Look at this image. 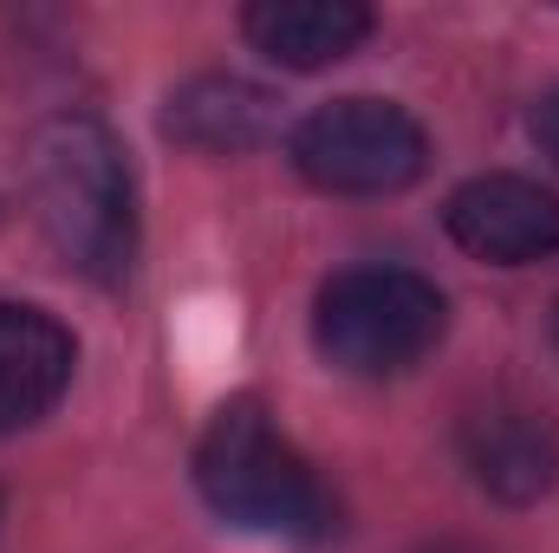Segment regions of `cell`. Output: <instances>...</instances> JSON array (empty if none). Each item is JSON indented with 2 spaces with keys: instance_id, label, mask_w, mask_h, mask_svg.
I'll list each match as a JSON object with an SVG mask.
<instances>
[{
  "instance_id": "8",
  "label": "cell",
  "mask_w": 559,
  "mask_h": 553,
  "mask_svg": "<svg viewBox=\"0 0 559 553\" xmlns=\"http://www.w3.org/2000/svg\"><path fill=\"white\" fill-rule=\"evenodd\" d=\"M163 131L176 143H189V150H215V156L261 150L280 131V98L267 85L241 79V72H202V79L169 92Z\"/></svg>"
},
{
  "instance_id": "7",
  "label": "cell",
  "mask_w": 559,
  "mask_h": 553,
  "mask_svg": "<svg viewBox=\"0 0 559 553\" xmlns=\"http://www.w3.org/2000/svg\"><path fill=\"white\" fill-rule=\"evenodd\" d=\"M72 332L39 306H0V436L52 411L72 385Z\"/></svg>"
},
{
  "instance_id": "1",
  "label": "cell",
  "mask_w": 559,
  "mask_h": 553,
  "mask_svg": "<svg viewBox=\"0 0 559 553\" xmlns=\"http://www.w3.org/2000/svg\"><path fill=\"white\" fill-rule=\"evenodd\" d=\"M26 196L72 274L118 286L138 261V189L124 143L92 111H59L26 138Z\"/></svg>"
},
{
  "instance_id": "11",
  "label": "cell",
  "mask_w": 559,
  "mask_h": 553,
  "mask_svg": "<svg viewBox=\"0 0 559 553\" xmlns=\"http://www.w3.org/2000/svg\"><path fill=\"white\" fill-rule=\"evenodd\" d=\"M417 553H481V548H462V541H436V548H417Z\"/></svg>"
},
{
  "instance_id": "3",
  "label": "cell",
  "mask_w": 559,
  "mask_h": 553,
  "mask_svg": "<svg viewBox=\"0 0 559 553\" xmlns=\"http://www.w3.org/2000/svg\"><path fill=\"white\" fill-rule=\"evenodd\" d=\"M442 293L411 268H352L319 286L312 306V345L352 372V378H391L411 372L442 339Z\"/></svg>"
},
{
  "instance_id": "10",
  "label": "cell",
  "mask_w": 559,
  "mask_h": 553,
  "mask_svg": "<svg viewBox=\"0 0 559 553\" xmlns=\"http://www.w3.org/2000/svg\"><path fill=\"white\" fill-rule=\"evenodd\" d=\"M534 143H540V150L559 163V85L540 98V105H534Z\"/></svg>"
},
{
  "instance_id": "9",
  "label": "cell",
  "mask_w": 559,
  "mask_h": 553,
  "mask_svg": "<svg viewBox=\"0 0 559 553\" xmlns=\"http://www.w3.org/2000/svg\"><path fill=\"white\" fill-rule=\"evenodd\" d=\"M241 33L254 39V52H267L286 72H319L371 39V7H358V0H261L241 13Z\"/></svg>"
},
{
  "instance_id": "5",
  "label": "cell",
  "mask_w": 559,
  "mask_h": 553,
  "mask_svg": "<svg viewBox=\"0 0 559 553\" xmlns=\"http://www.w3.org/2000/svg\"><path fill=\"white\" fill-rule=\"evenodd\" d=\"M455 248L495 268H527L559 255V196L527 176H475L442 209Z\"/></svg>"
},
{
  "instance_id": "2",
  "label": "cell",
  "mask_w": 559,
  "mask_h": 553,
  "mask_svg": "<svg viewBox=\"0 0 559 553\" xmlns=\"http://www.w3.org/2000/svg\"><path fill=\"white\" fill-rule=\"evenodd\" d=\"M195 489L202 502L248 528V534H280V541H325L338 528L332 489L312 475V462L274 430V416L254 398L222 404L215 423L195 443Z\"/></svg>"
},
{
  "instance_id": "6",
  "label": "cell",
  "mask_w": 559,
  "mask_h": 553,
  "mask_svg": "<svg viewBox=\"0 0 559 553\" xmlns=\"http://www.w3.org/2000/svg\"><path fill=\"white\" fill-rule=\"evenodd\" d=\"M462 462L495 502H540L559 482V423L527 398H488L462 416Z\"/></svg>"
},
{
  "instance_id": "4",
  "label": "cell",
  "mask_w": 559,
  "mask_h": 553,
  "mask_svg": "<svg viewBox=\"0 0 559 553\" xmlns=\"http://www.w3.org/2000/svg\"><path fill=\"white\" fill-rule=\"evenodd\" d=\"M293 163L332 196H397L429 169V138L404 105L332 98L293 131Z\"/></svg>"
}]
</instances>
